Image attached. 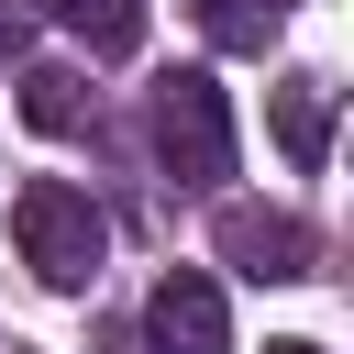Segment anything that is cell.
I'll list each match as a JSON object with an SVG mask.
<instances>
[{
  "mask_svg": "<svg viewBox=\"0 0 354 354\" xmlns=\"http://www.w3.org/2000/svg\"><path fill=\"white\" fill-rule=\"evenodd\" d=\"M155 155H166L177 188H221V177H232V100H221L210 66L155 77Z\"/></svg>",
  "mask_w": 354,
  "mask_h": 354,
  "instance_id": "obj_2",
  "label": "cell"
},
{
  "mask_svg": "<svg viewBox=\"0 0 354 354\" xmlns=\"http://www.w3.org/2000/svg\"><path fill=\"white\" fill-rule=\"evenodd\" d=\"M277 155H288L299 177L332 155V88H321V77H288V88H277Z\"/></svg>",
  "mask_w": 354,
  "mask_h": 354,
  "instance_id": "obj_5",
  "label": "cell"
},
{
  "mask_svg": "<svg viewBox=\"0 0 354 354\" xmlns=\"http://www.w3.org/2000/svg\"><path fill=\"white\" fill-rule=\"evenodd\" d=\"M22 122H33V133H88V77L33 66V77H22Z\"/></svg>",
  "mask_w": 354,
  "mask_h": 354,
  "instance_id": "obj_8",
  "label": "cell"
},
{
  "mask_svg": "<svg viewBox=\"0 0 354 354\" xmlns=\"http://www.w3.org/2000/svg\"><path fill=\"white\" fill-rule=\"evenodd\" d=\"M55 22H66L88 55H133V44H144V0H55Z\"/></svg>",
  "mask_w": 354,
  "mask_h": 354,
  "instance_id": "obj_6",
  "label": "cell"
},
{
  "mask_svg": "<svg viewBox=\"0 0 354 354\" xmlns=\"http://www.w3.org/2000/svg\"><path fill=\"white\" fill-rule=\"evenodd\" d=\"M22 44H33V11H22V0H0V55H22Z\"/></svg>",
  "mask_w": 354,
  "mask_h": 354,
  "instance_id": "obj_9",
  "label": "cell"
},
{
  "mask_svg": "<svg viewBox=\"0 0 354 354\" xmlns=\"http://www.w3.org/2000/svg\"><path fill=\"white\" fill-rule=\"evenodd\" d=\"M277 22H288V0H199V33H210L221 55H266Z\"/></svg>",
  "mask_w": 354,
  "mask_h": 354,
  "instance_id": "obj_7",
  "label": "cell"
},
{
  "mask_svg": "<svg viewBox=\"0 0 354 354\" xmlns=\"http://www.w3.org/2000/svg\"><path fill=\"white\" fill-rule=\"evenodd\" d=\"M100 354H144V343H133V332H100Z\"/></svg>",
  "mask_w": 354,
  "mask_h": 354,
  "instance_id": "obj_10",
  "label": "cell"
},
{
  "mask_svg": "<svg viewBox=\"0 0 354 354\" xmlns=\"http://www.w3.org/2000/svg\"><path fill=\"white\" fill-rule=\"evenodd\" d=\"M210 243H221V266L254 277V288H288V277H310V254H321L299 210H254V199H232V210L210 221Z\"/></svg>",
  "mask_w": 354,
  "mask_h": 354,
  "instance_id": "obj_3",
  "label": "cell"
},
{
  "mask_svg": "<svg viewBox=\"0 0 354 354\" xmlns=\"http://www.w3.org/2000/svg\"><path fill=\"white\" fill-rule=\"evenodd\" d=\"M11 243H22V266H33L55 299H77V288L100 277V254H111V221L88 210V188H66V177H33V188L11 199Z\"/></svg>",
  "mask_w": 354,
  "mask_h": 354,
  "instance_id": "obj_1",
  "label": "cell"
},
{
  "mask_svg": "<svg viewBox=\"0 0 354 354\" xmlns=\"http://www.w3.org/2000/svg\"><path fill=\"white\" fill-rule=\"evenodd\" d=\"M144 343H155V354H232L221 277H199V266H166V277H155V299H144Z\"/></svg>",
  "mask_w": 354,
  "mask_h": 354,
  "instance_id": "obj_4",
  "label": "cell"
},
{
  "mask_svg": "<svg viewBox=\"0 0 354 354\" xmlns=\"http://www.w3.org/2000/svg\"><path fill=\"white\" fill-rule=\"evenodd\" d=\"M266 354H321V343H299V332H288V343H266Z\"/></svg>",
  "mask_w": 354,
  "mask_h": 354,
  "instance_id": "obj_11",
  "label": "cell"
}]
</instances>
